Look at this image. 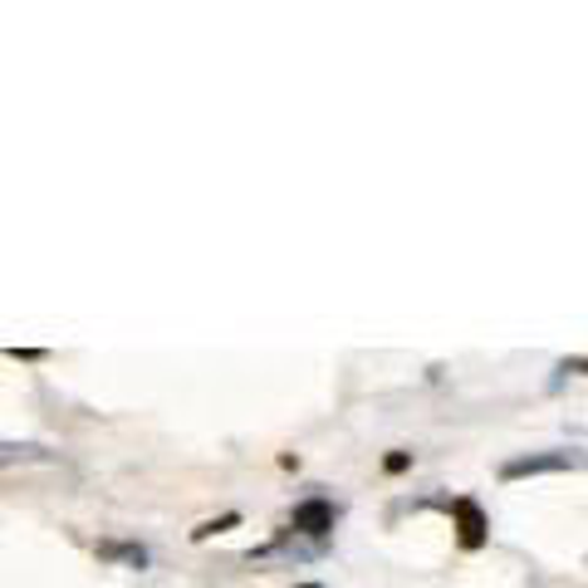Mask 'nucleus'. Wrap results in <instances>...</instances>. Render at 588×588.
Segmentation results:
<instances>
[{"label": "nucleus", "mask_w": 588, "mask_h": 588, "mask_svg": "<svg viewBox=\"0 0 588 588\" xmlns=\"http://www.w3.org/2000/svg\"><path fill=\"white\" fill-rule=\"evenodd\" d=\"M333 520H339V510H333L324 496H314V500H299V506H294L290 530H294V534H309V540H329V534H333Z\"/></svg>", "instance_id": "f257e3e1"}, {"label": "nucleus", "mask_w": 588, "mask_h": 588, "mask_svg": "<svg viewBox=\"0 0 588 588\" xmlns=\"http://www.w3.org/2000/svg\"><path fill=\"white\" fill-rule=\"evenodd\" d=\"M579 466V456L574 451H534V456H514L500 466V476L506 480H520V476H550V471H569Z\"/></svg>", "instance_id": "f03ea898"}, {"label": "nucleus", "mask_w": 588, "mask_h": 588, "mask_svg": "<svg viewBox=\"0 0 588 588\" xmlns=\"http://www.w3.org/2000/svg\"><path fill=\"white\" fill-rule=\"evenodd\" d=\"M451 514H456V540H461V550H480V544H486V534H490L486 510H480L476 500L456 496V500H451Z\"/></svg>", "instance_id": "7ed1b4c3"}, {"label": "nucleus", "mask_w": 588, "mask_h": 588, "mask_svg": "<svg viewBox=\"0 0 588 588\" xmlns=\"http://www.w3.org/2000/svg\"><path fill=\"white\" fill-rule=\"evenodd\" d=\"M99 554H103V559L133 564V569H147V550H143V544H99Z\"/></svg>", "instance_id": "20e7f679"}, {"label": "nucleus", "mask_w": 588, "mask_h": 588, "mask_svg": "<svg viewBox=\"0 0 588 588\" xmlns=\"http://www.w3.org/2000/svg\"><path fill=\"white\" fill-rule=\"evenodd\" d=\"M240 520V514H220V520H206L202 524V530H196L192 534V540H212V534H220V530H230V524H236Z\"/></svg>", "instance_id": "39448f33"}, {"label": "nucleus", "mask_w": 588, "mask_h": 588, "mask_svg": "<svg viewBox=\"0 0 588 588\" xmlns=\"http://www.w3.org/2000/svg\"><path fill=\"white\" fill-rule=\"evenodd\" d=\"M383 466H387V471H393V476H397V471H407V466H412V456H407V451H393V456H387Z\"/></svg>", "instance_id": "423d86ee"}, {"label": "nucleus", "mask_w": 588, "mask_h": 588, "mask_svg": "<svg viewBox=\"0 0 588 588\" xmlns=\"http://www.w3.org/2000/svg\"><path fill=\"white\" fill-rule=\"evenodd\" d=\"M559 373H588V359H574V363H564Z\"/></svg>", "instance_id": "0eeeda50"}, {"label": "nucleus", "mask_w": 588, "mask_h": 588, "mask_svg": "<svg viewBox=\"0 0 588 588\" xmlns=\"http://www.w3.org/2000/svg\"><path fill=\"white\" fill-rule=\"evenodd\" d=\"M299 588H319V584H299Z\"/></svg>", "instance_id": "6e6552de"}]
</instances>
